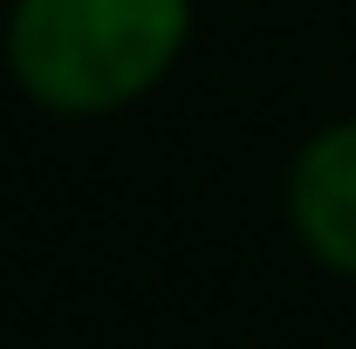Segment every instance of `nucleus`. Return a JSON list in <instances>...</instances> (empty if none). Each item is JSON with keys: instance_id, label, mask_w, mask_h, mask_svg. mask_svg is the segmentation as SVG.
Wrapping results in <instances>:
<instances>
[{"instance_id": "nucleus-1", "label": "nucleus", "mask_w": 356, "mask_h": 349, "mask_svg": "<svg viewBox=\"0 0 356 349\" xmlns=\"http://www.w3.org/2000/svg\"><path fill=\"white\" fill-rule=\"evenodd\" d=\"M192 0H14L7 69L55 117H117L178 69Z\"/></svg>"}, {"instance_id": "nucleus-2", "label": "nucleus", "mask_w": 356, "mask_h": 349, "mask_svg": "<svg viewBox=\"0 0 356 349\" xmlns=\"http://www.w3.org/2000/svg\"><path fill=\"white\" fill-rule=\"evenodd\" d=\"M288 226L329 274L356 281V117L322 124L288 165Z\"/></svg>"}]
</instances>
